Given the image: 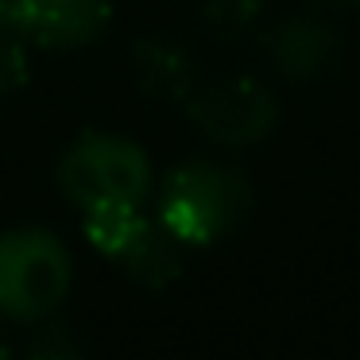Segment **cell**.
I'll list each match as a JSON object with an SVG mask.
<instances>
[{
    "label": "cell",
    "mask_w": 360,
    "mask_h": 360,
    "mask_svg": "<svg viewBox=\"0 0 360 360\" xmlns=\"http://www.w3.org/2000/svg\"><path fill=\"white\" fill-rule=\"evenodd\" d=\"M128 70L140 94L151 101H186L198 86H202V63H198L194 47L179 35L151 32L140 35L128 51Z\"/></svg>",
    "instance_id": "cell-7"
},
{
    "label": "cell",
    "mask_w": 360,
    "mask_h": 360,
    "mask_svg": "<svg viewBox=\"0 0 360 360\" xmlns=\"http://www.w3.org/2000/svg\"><path fill=\"white\" fill-rule=\"evenodd\" d=\"M256 190L244 171L213 159H186L171 167L155 194V221L167 225L186 248H205L248 221Z\"/></svg>",
    "instance_id": "cell-1"
},
{
    "label": "cell",
    "mask_w": 360,
    "mask_h": 360,
    "mask_svg": "<svg viewBox=\"0 0 360 360\" xmlns=\"http://www.w3.org/2000/svg\"><path fill=\"white\" fill-rule=\"evenodd\" d=\"M256 35L267 66L298 86L326 78L341 63V35H337L333 20L321 12H290V16H279L275 24L259 27Z\"/></svg>",
    "instance_id": "cell-5"
},
{
    "label": "cell",
    "mask_w": 360,
    "mask_h": 360,
    "mask_svg": "<svg viewBox=\"0 0 360 360\" xmlns=\"http://www.w3.org/2000/svg\"><path fill=\"white\" fill-rule=\"evenodd\" d=\"M74 256L58 233L20 225L0 233V318L47 321L70 298Z\"/></svg>",
    "instance_id": "cell-3"
},
{
    "label": "cell",
    "mask_w": 360,
    "mask_h": 360,
    "mask_svg": "<svg viewBox=\"0 0 360 360\" xmlns=\"http://www.w3.org/2000/svg\"><path fill=\"white\" fill-rule=\"evenodd\" d=\"M318 12H333V16H345V12H360V0H310Z\"/></svg>",
    "instance_id": "cell-13"
},
{
    "label": "cell",
    "mask_w": 360,
    "mask_h": 360,
    "mask_svg": "<svg viewBox=\"0 0 360 360\" xmlns=\"http://www.w3.org/2000/svg\"><path fill=\"white\" fill-rule=\"evenodd\" d=\"M198 24L221 43H236L244 35H256L264 24L267 0H194Z\"/></svg>",
    "instance_id": "cell-10"
},
{
    "label": "cell",
    "mask_w": 360,
    "mask_h": 360,
    "mask_svg": "<svg viewBox=\"0 0 360 360\" xmlns=\"http://www.w3.org/2000/svg\"><path fill=\"white\" fill-rule=\"evenodd\" d=\"M0 360H8V341L0 337Z\"/></svg>",
    "instance_id": "cell-14"
},
{
    "label": "cell",
    "mask_w": 360,
    "mask_h": 360,
    "mask_svg": "<svg viewBox=\"0 0 360 360\" xmlns=\"http://www.w3.org/2000/svg\"><path fill=\"white\" fill-rule=\"evenodd\" d=\"M8 12L39 51L94 47L112 24V0H8Z\"/></svg>",
    "instance_id": "cell-6"
},
{
    "label": "cell",
    "mask_w": 360,
    "mask_h": 360,
    "mask_svg": "<svg viewBox=\"0 0 360 360\" xmlns=\"http://www.w3.org/2000/svg\"><path fill=\"white\" fill-rule=\"evenodd\" d=\"M0 8H8V0H0Z\"/></svg>",
    "instance_id": "cell-15"
},
{
    "label": "cell",
    "mask_w": 360,
    "mask_h": 360,
    "mask_svg": "<svg viewBox=\"0 0 360 360\" xmlns=\"http://www.w3.org/2000/svg\"><path fill=\"white\" fill-rule=\"evenodd\" d=\"M186 120L210 143L229 151H244L271 140L279 128V101L271 86L252 74H229V78L202 82L186 97Z\"/></svg>",
    "instance_id": "cell-4"
},
{
    "label": "cell",
    "mask_w": 360,
    "mask_h": 360,
    "mask_svg": "<svg viewBox=\"0 0 360 360\" xmlns=\"http://www.w3.org/2000/svg\"><path fill=\"white\" fill-rule=\"evenodd\" d=\"M39 326V321H35ZM27 360H86L82 345L74 341L70 329L63 326H39L35 337L27 341Z\"/></svg>",
    "instance_id": "cell-12"
},
{
    "label": "cell",
    "mask_w": 360,
    "mask_h": 360,
    "mask_svg": "<svg viewBox=\"0 0 360 360\" xmlns=\"http://www.w3.org/2000/svg\"><path fill=\"white\" fill-rule=\"evenodd\" d=\"M55 182L58 194L86 213L97 205H148L155 171L136 140L105 128H86L58 155Z\"/></svg>",
    "instance_id": "cell-2"
},
{
    "label": "cell",
    "mask_w": 360,
    "mask_h": 360,
    "mask_svg": "<svg viewBox=\"0 0 360 360\" xmlns=\"http://www.w3.org/2000/svg\"><path fill=\"white\" fill-rule=\"evenodd\" d=\"M120 271L143 290H167L182 275L186 264V244L171 233L167 225H159L155 217L143 221V229L132 236L124 252L117 256Z\"/></svg>",
    "instance_id": "cell-8"
},
{
    "label": "cell",
    "mask_w": 360,
    "mask_h": 360,
    "mask_svg": "<svg viewBox=\"0 0 360 360\" xmlns=\"http://www.w3.org/2000/svg\"><path fill=\"white\" fill-rule=\"evenodd\" d=\"M32 70V43L8 8H0V101L24 89Z\"/></svg>",
    "instance_id": "cell-11"
},
{
    "label": "cell",
    "mask_w": 360,
    "mask_h": 360,
    "mask_svg": "<svg viewBox=\"0 0 360 360\" xmlns=\"http://www.w3.org/2000/svg\"><path fill=\"white\" fill-rule=\"evenodd\" d=\"M148 213L143 205H97V210L82 213V229H86V240L97 252H105L109 259H117L120 252L132 244V236L143 229Z\"/></svg>",
    "instance_id": "cell-9"
}]
</instances>
